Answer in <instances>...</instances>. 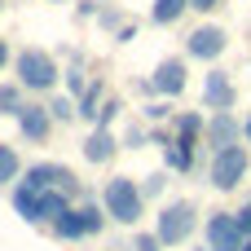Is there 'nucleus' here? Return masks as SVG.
Returning <instances> with one entry per match:
<instances>
[{
  "label": "nucleus",
  "instance_id": "nucleus-1",
  "mask_svg": "<svg viewBox=\"0 0 251 251\" xmlns=\"http://www.w3.org/2000/svg\"><path fill=\"white\" fill-rule=\"evenodd\" d=\"M13 212L26 221V225H53L57 216L71 212V194L62 190H31V185H13Z\"/></svg>",
  "mask_w": 251,
  "mask_h": 251
},
{
  "label": "nucleus",
  "instance_id": "nucleus-2",
  "mask_svg": "<svg viewBox=\"0 0 251 251\" xmlns=\"http://www.w3.org/2000/svg\"><path fill=\"white\" fill-rule=\"evenodd\" d=\"M101 207H106V216H110L115 225L137 229V221L146 216V194H141V185H137L132 176H110V181L101 185Z\"/></svg>",
  "mask_w": 251,
  "mask_h": 251
},
{
  "label": "nucleus",
  "instance_id": "nucleus-3",
  "mask_svg": "<svg viewBox=\"0 0 251 251\" xmlns=\"http://www.w3.org/2000/svg\"><path fill=\"white\" fill-rule=\"evenodd\" d=\"M194 229H199V207H194L190 199L163 203L159 216H154V238H159V247H181Z\"/></svg>",
  "mask_w": 251,
  "mask_h": 251
},
{
  "label": "nucleus",
  "instance_id": "nucleus-4",
  "mask_svg": "<svg viewBox=\"0 0 251 251\" xmlns=\"http://www.w3.org/2000/svg\"><path fill=\"white\" fill-rule=\"evenodd\" d=\"M18 84L26 88V93H53L57 88V57L53 53H44V49H22L18 53Z\"/></svg>",
  "mask_w": 251,
  "mask_h": 251
},
{
  "label": "nucleus",
  "instance_id": "nucleus-5",
  "mask_svg": "<svg viewBox=\"0 0 251 251\" xmlns=\"http://www.w3.org/2000/svg\"><path fill=\"white\" fill-rule=\"evenodd\" d=\"M106 207H97V203H79V207H71L66 216H57L49 229H53V238H62V243H79V238H93V234H101L106 229Z\"/></svg>",
  "mask_w": 251,
  "mask_h": 251
},
{
  "label": "nucleus",
  "instance_id": "nucleus-6",
  "mask_svg": "<svg viewBox=\"0 0 251 251\" xmlns=\"http://www.w3.org/2000/svg\"><path fill=\"white\" fill-rule=\"evenodd\" d=\"M247 168H251V154H247V146H229V150H216V154H212L207 181H212V185H216L221 194H234V190L243 185Z\"/></svg>",
  "mask_w": 251,
  "mask_h": 251
},
{
  "label": "nucleus",
  "instance_id": "nucleus-7",
  "mask_svg": "<svg viewBox=\"0 0 251 251\" xmlns=\"http://www.w3.org/2000/svg\"><path fill=\"white\" fill-rule=\"evenodd\" d=\"M225 49H229V31L216 26V22H203V26H194V31L185 35V53H190L194 62H216Z\"/></svg>",
  "mask_w": 251,
  "mask_h": 251
},
{
  "label": "nucleus",
  "instance_id": "nucleus-8",
  "mask_svg": "<svg viewBox=\"0 0 251 251\" xmlns=\"http://www.w3.org/2000/svg\"><path fill=\"white\" fill-rule=\"evenodd\" d=\"M22 185H31V190H62V194H71V199L79 194V176H75L66 163H31Z\"/></svg>",
  "mask_w": 251,
  "mask_h": 251
},
{
  "label": "nucleus",
  "instance_id": "nucleus-9",
  "mask_svg": "<svg viewBox=\"0 0 251 251\" xmlns=\"http://www.w3.org/2000/svg\"><path fill=\"white\" fill-rule=\"evenodd\" d=\"M203 234H207V251H243V243H247L238 221H234V212H212Z\"/></svg>",
  "mask_w": 251,
  "mask_h": 251
},
{
  "label": "nucleus",
  "instance_id": "nucleus-10",
  "mask_svg": "<svg viewBox=\"0 0 251 251\" xmlns=\"http://www.w3.org/2000/svg\"><path fill=\"white\" fill-rule=\"evenodd\" d=\"M150 84H154V97L176 101V97L185 93V84H190V75H185V57H163V62L154 66Z\"/></svg>",
  "mask_w": 251,
  "mask_h": 251
},
{
  "label": "nucleus",
  "instance_id": "nucleus-11",
  "mask_svg": "<svg viewBox=\"0 0 251 251\" xmlns=\"http://www.w3.org/2000/svg\"><path fill=\"white\" fill-rule=\"evenodd\" d=\"M238 101V88H234V79H229V71H221V66H212L207 75H203V110H229Z\"/></svg>",
  "mask_w": 251,
  "mask_h": 251
},
{
  "label": "nucleus",
  "instance_id": "nucleus-12",
  "mask_svg": "<svg viewBox=\"0 0 251 251\" xmlns=\"http://www.w3.org/2000/svg\"><path fill=\"white\" fill-rule=\"evenodd\" d=\"M238 137H243V124L234 119V110H216V115H207V132H203V141L212 146V154L238 146Z\"/></svg>",
  "mask_w": 251,
  "mask_h": 251
},
{
  "label": "nucleus",
  "instance_id": "nucleus-13",
  "mask_svg": "<svg viewBox=\"0 0 251 251\" xmlns=\"http://www.w3.org/2000/svg\"><path fill=\"white\" fill-rule=\"evenodd\" d=\"M18 132H22L31 146H44L49 132H53V115H49V106H31V101H26V110L18 115Z\"/></svg>",
  "mask_w": 251,
  "mask_h": 251
},
{
  "label": "nucleus",
  "instance_id": "nucleus-14",
  "mask_svg": "<svg viewBox=\"0 0 251 251\" xmlns=\"http://www.w3.org/2000/svg\"><path fill=\"white\" fill-rule=\"evenodd\" d=\"M194 137H181V132H172L168 141H163V163H168V172H194Z\"/></svg>",
  "mask_w": 251,
  "mask_h": 251
},
{
  "label": "nucleus",
  "instance_id": "nucleus-15",
  "mask_svg": "<svg viewBox=\"0 0 251 251\" xmlns=\"http://www.w3.org/2000/svg\"><path fill=\"white\" fill-rule=\"evenodd\" d=\"M79 150H84V159H88V163H110V159L124 150V141H115V137H110V128H93V132L84 137V146H79Z\"/></svg>",
  "mask_w": 251,
  "mask_h": 251
},
{
  "label": "nucleus",
  "instance_id": "nucleus-16",
  "mask_svg": "<svg viewBox=\"0 0 251 251\" xmlns=\"http://www.w3.org/2000/svg\"><path fill=\"white\" fill-rule=\"evenodd\" d=\"M106 106V84H101V75L84 88V97H79V119L84 124H97V110Z\"/></svg>",
  "mask_w": 251,
  "mask_h": 251
},
{
  "label": "nucleus",
  "instance_id": "nucleus-17",
  "mask_svg": "<svg viewBox=\"0 0 251 251\" xmlns=\"http://www.w3.org/2000/svg\"><path fill=\"white\" fill-rule=\"evenodd\" d=\"M185 9H190V0H154L150 4V22L154 26H172V22L185 18Z\"/></svg>",
  "mask_w": 251,
  "mask_h": 251
},
{
  "label": "nucleus",
  "instance_id": "nucleus-18",
  "mask_svg": "<svg viewBox=\"0 0 251 251\" xmlns=\"http://www.w3.org/2000/svg\"><path fill=\"white\" fill-rule=\"evenodd\" d=\"M172 128L181 132V137H203L207 132V119H203V110H176V119H172Z\"/></svg>",
  "mask_w": 251,
  "mask_h": 251
},
{
  "label": "nucleus",
  "instance_id": "nucleus-19",
  "mask_svg": "<svg viewBox=\"0 0 251 251\" xmlns=\"http://www.w3.org/2000/svg\"><path fill=\"white\" fill-rule=\"evenodd\" d=\"M22 93H26V88H22L18 79H13V84H0V115H13V119H18V115L26 110V97H22Z\"/></svg>",
  "mask_w": 251,
  "mask_h": 251
},
{
  "label": "nucleus",
  "instance_id": "nucleus-20",
  "mask_svg": "<svg viewBox=\"0 0 251 251\" xmlns=\"http://www.w3.org/2000/svg\"><path fill=\"white\" fill-rule=\"evenodd\" d=\"M49 115H53V124H71V119H79V101L71 93H57V97H49Z\"/></svg>",
  "mask_w": 251,
  "mask_h": 251
},
{
  "label": "nucleus",
  "instance_id": "nucleus-21",
  "mask_svg": "<svg viewBox=\"0 0 251 251\" xmlns=\"http://www.w3.org/2000/svg\"><path fill=\"white\" fill-rule=\"evenodd\" d=\"M18 176H22V159L13 146L0 141V185H18Z\"/></svg>",
  "mask_w": 251,
  "mask_h": 251
},
{
  "label": "nucleus",
  "instance_id": "nucleus-22",
  "mask_svg": "<svg viewBox=\"0 0 251 251\" xmlns=\"http://www.w3.org/2000/svg\"><path fill=\"white\" fill-rule=\"evenodd\" d=\"M62 75H66V93H71V97H75V101H79V97H84V88H88V84H93V79H88V75H84V66H79V62H75V66H71V71H62Z\"/></svg>",
  "mask_w": 251,
  "mask_h": 251
},
{
  "label": "nucleus",
  "instance_id": "nucleus-23",
  "mask_svg": "<svg viewBox=\"0 0 251 251\" xmlns=\"http://www.w3.org/2000/svg\"><path fill=\"white\" fill-rule=\"evenodd\" d=\"M141 115H146V124H163V119H176V110H172V101H168V97L150 101V106H146Z\"/></svg>",
  "mask_w": 251,
  "mask_h": 251
},
{
  "label": "nucleus",
  "instance_id": "nucleus-24",
  "mask_svg": "<svg viewBox=\"0 0 251 251\" xmlns=\"http://www.w3.org/2000/svg\"><path fill=\"white\" fill-rule=\"evenodd\" d=\"M119 115H124V101H119V97H106V106L97 110V124H93V128H110Z\"/></svg>",
  "mask_w": 251,
  "mask_h": 251
},
{
  "label": "nucleus",
  "instance_id": "nucleus-25",
  "mask_svg": "<svg viewBox=\"0 0 251 251\" xmlns=\"http://www.w3.org/2000/svg\"><path fill=\"white\" fill-rule=\"evenodd\" d=\"M150 137H154V132H150L146 124H128V132H124V150H141Z\"/></svg>",
  "mask_w": 251,
  "mask_h": 251
},
{
  "label": "nucleus",
  "instance_id": "nucleus-26",
  "mask_svg": "<svg viewBox=\"0 0 251 251\" xmlns=\"http://www.w3.org/2000/svg\"><path fill=\"white\" fill-rule=\"evenodd\" d=\"M128 18H124V9H97V26H106V31H119Z\"/></svg>",
  "mask_w": 251,
  "mask_h": 251
},
{
  "label": "nucleus",
  "instance_id": "nucleus-27",
  "mask_svg": "<svg viewBox=\"0 0 251 251\" xmlns=\"http://www.w3.org/2000/svg\"><path fill=\"white\" fill-rule=\"evenodd\" d=\"M163 181H168L163 172H154V176H146V181H141V194H146V199H159V194H163Z\"/></svg>",
  "mask_w": 251,
  "mask_h": 251
},
{
  "label": "nucleus",
  "instance_id": "nucleus-28",
  "mask_svg": "<svg viewBox=\"0 0 251 251\" xmlns=\"http://www.w3.org/2000/svg\"><path fill=\"white\" fill-rule=\"evenodd\" d=\"M234 221H238V229H243V238H251V203H243V207L234 212Z\"/></svg>",
  "mask_w": 251,
  "mask_h": 251
},
{
  "label": "nucleus",
  "instance_id": "nucleus-29",
  "mask_svg": "<svg viewBox=\"0 0 251 251\" xmlns=\"http://www.w3.org/2000/svg\"><path fill=\"white\" fill-rule=\"evenodd\" d=\"M137 31H141L137 22H124V26L115 31V40H119V44H132V40H137Z\"/></svg>",
  "mask_w": 251,
  "mask_h": 251
},
{
  "label": "nucleus",
  "instance_id": "nucleus-30",
  "mask_svg": "<svg viewBox=\"0 0 251 251\" xmlns=\"http://www.w3.org/2000/svg\"><path fill=\"white\" fill-rule=\"evenodd\" d=\"M225 0H190V9H199V13H212V9H221Z\"/></svg>",
  "mask_w": 251,
  "mask_h": 251
},
{
  "label": "nucleus",
  "instance_id": "nucleus-31",
  "mask_svg": "<svg viewBox=\"0 0 251 251\" xmlns=\"http://www.w3.org/2000/svg\"><path fill=\"white\" fill-rule=\"evenodd\" d=\"M9 66V40H0V71Z\"/></svg>",
  "mask_w": 251,
  "mask_h": 251
},
{
  "label": "nucleus",
  "instance_id": "nucleus-32",
  "mask_svg": "<svg viewBox=\"0 0 251 251\" xmlns=\"http://www.w3.org/2000/svg\"><path fill=\"white\" fill-rule=\"evenodd\" d=\"M243 141H247V146H251V115H247V119H243Z\"/></svg>",
  "mask_w": 251,
  "mask_h": 251
},
{
  "label": "nucleus",
  "instance_id": "nucleus-33",
  "mask_svg": "<svg viewBox=\"0 0 251 251\" xmlns=\"http://www.w3.org/2000/svg\"><path fill=\"white\" fill-rule=\"evenodd\" d=\"M243 251H251V238H247V243H243Z\"/></svg>",
  "mask_w": 251,
  "mask_h": 251
},
{
  "label": "nucleus",
  "instance_id": "nucleus-34",
  "mask_svg": "<svg viewBox=\"0 0 251 251\" xmlns=\"http://www.w3.org/2000/svg\"><path fill=\"white\" fill-rule=\"evenodd\" d=\"M110 251H132V247H110Z\"/></svg>",
  "mask_w": 251,
  "mask_h": 251
},
{
  "label": "nucleus",
  "instance_id": "nucleus-35",
  "mask_svg": "<svg viewBox=\"0 0 251 251\" xmlns=\"http://www.w3.org/2000/svg\"><path fill=\"white\" fill-rule=\"evenodd\" d=\"M0 9H4V0H0Z\"/></svg>",
  "mask_w": 251,
  "mask_h": 251
},
{
  "label": "nucleus",
  "instance_id": "nucleus-36",
  "mask_svg": "<svg viewBox=\"0 0 251 251\" xmlns=\"http://www.w3.org/2000/svg\"><path fill=\"white\" fill-rule=\"evenodd\" d=\"M247 203H251V199H247Z\"/></svg>",
  "mask_w": 251,
  "mask_h": 251
},
{
  "label": "nucleus",
  "instance_id": "nucleus-37",
  "mask_svg": "<svg viewBox=\"0 0 251 251\" xmlns=\"http://www.w3.org/2000/svg\"><path fill=\"white\" fill-rule=\"evenodd\" d=\"M199 251H203V247H199Z\"/></svg>",
  "mask_w": 251,
  "mask_h": 251
},
{
  "label": "nucleus",
  "instance_id": "nucleus-38",
  "mask_svg": "<svg viewBox=\"0 0 251 251\" xmlns=\"http://www.w3.org/2000/svg\"><path fill=\"white\" fill-rule=\"evenodd\" d=\"M154 251H159V247H154Z\"/></svg>",
  "mask_w": 251,
  "mask_h": 251
}]
</instances>
